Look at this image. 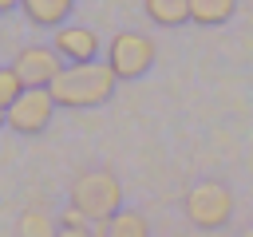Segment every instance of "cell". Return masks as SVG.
Returning a JSON list of instances; mask_svg holds the SVG:
<instances>
[{"label":"cell","instance_id":"obj_1","mask_svg":"<svg viewBox=\"0 0 253 237\" xmlns=\"http://www.w3.org/2000/svg\"><path fill=\"white\" fill-rule=\"evenodd\" d=\"M115 71L99 59L91 63H63V71L55 75V83L47 87L55 107H67V111H87V107H103L115 91Z\"/></svg>","mask_w":253,"mask_h":237},{"label":"cell","instance_id":"obj_2","mask_svg":"<svg viewBox=\"0 0 253 237\" xmlns=\"http://www.w3.org/2000/svg\"><path fill=\"white\" fill-rule=\"evenodd\" d=\"M71 209H79L91 225L107 221L123 209V182L111 170H83L79 178H71Z\"/></svg>","mask_w":253,"mask_h":237},{"label":"cell","instance_id":"obj_3","mask_svg":"<svg viewBox=\"0 0 253 237\" xmlns=\"http://www.w3.org/2000/svg\"><path fill=\"white\" fill-rule=\"evenodd\" d=\"M182 209H186L190 225H198V229H221L233 217V190L225 182H213V178L198 182V186H190Z\"/></svg>","mask_w":253,"mask_h":237},{"label":"cell","instance_id":"obj_4","mask_svg":"<svg viewBox=\"0 0 253 237\" xmlns=\"http://www.w3.org/2000/svg\"><path fill=\"white\" fill-rule=\"evenodd\" d=\"M103 55H107L103 63L115 71V79H138L154 63V40L142 32H119V36H111Z\"/></svg>","mask_w":253,"mask_h":237},{"label":"cell","instance_id":"obj_5","mask_svg":"<svg viewBox=\"0 0 253 237\" xmlns=\"http://www.w3.org/2000/svg\"><path fill=\"white\" fill-rule=\"evenodd\" d=\"M51 115H55V99H51V91H43V87H28V91L8 107V126H12L16 134H40V130H47Z\"/></svg>","mask_w":253,"mask_h":237},{"label":"cell","instance_id":"obj_6","mask_svg":"<svg viewBox=\"0 0 253 237\" xmlns=\"http://www.w3.org/2000/svg\"><path fill=\"white\" fill-rule=\"evenodd\" d=\"M16 75H20V83L24 87H51L55 83V75L63 71V59H59V51L55 47H43V43H32V47H24L20 55H16Z\"/></svg>","mask_w":253,"mask_h":237},{"label":"cell","instance_id":"obj_7","mask_svg":"<svg viewBox=\"0 0 253 237\" xmlns=\"http://www.w3.org/2000/svg\"><path fill=\"white\" fill-rule=\"evenodd\" d=\"M51 47L59 51L63 63H91V59L103 51V47H99V36H95L91 28H79V24H63V28H55Z\"/></svg>","mask_w":253,"mask_h":237},{"label":"cell","instance_id":"obj_8","mask_svg":"<svg viewBox=\"0 0 253 237\" xmlns=\"http://www.w3.org/2000/svg\"><path fill=\"white\" fill-rule=\"evenodd\" d=\"M95 237H150V225L138 209H119L107 221H95Z\"/></svg>","mask_w":253,"mask_h":237},{"label":"cell","instance_id":"obj_9","mask_svg":"<svg viewBox=\"0 0 253 237\" xmlns=\"http://www.w3.org/2000/svg\"><path fill=\"white\" fill-rule=\"evenodd\" d=\"M20 8L36 28H63V20L71 16L75 0H24Z\"/></svg>","mask_w":253,"mask_h":237},{"label":"cell","instance_id":"obj_10","mask_svg":"<svg viewBox=\"0 0 253 237\" xmlns=\"http://www.w3.org/2000/svg\"><path fill=\"white\" fill-rule=\"evenodd\" d=\"M237 0H190V20L202 24V28H217L233 16Z\"/></svg>","mask_w":253,"mask_h":237},{"label":"cell","instance_id":"obj_11","mask_svg":"<svg viewBox=\"0 0 253 237\" xmlns=\"http://www.w3.org/2000/svg\"><path fill=\"white\" fill-rule=\"evenodd\" d=\"M142 8L162 28H174V24H186L190 20V0H142Z\"/></svg>","mask_w":253,"mask_h":237},{"label":"cell","instance_id":"obj_12","mask_svg":"<svg viewBox=\"0 0 253 237\" xmlns=\"http://www.w3.org/2000/svg\"><path fill=\"white\" fill-rule=\"evenodd\" d=\"M59 221L43 209H24L20 221H16V237H55Z\"/></svg>","mask_w":253,"mask_h":237},{"label":"cell","instance_id":"obj_13","mask_svg":"<svg viewBox=\"0 0 253 237\" xmlns=\"http://www.w3.org/2000/svg\"><path fill=\"white\" fill-rule=\"evenodd\" d=\"M28 87L20 83V75H16V67H0V111H8L20 95H24Z\"/></svg>","mask_w":253,"mask_h":237},{"label":"cell","instance_id":"obj_14","mask_svg":"<svg viewBox=\"0 0 253 237\" xmlns=\"http://www.w3.org/2000/svg\"><path fill=\"white\" fill-rule=\"evenodd\" d=\"M55 237H95V229H91V221H83V225H59Z\"/></svg>","mask_w":253,"mask_h":237},{"label":"cell","instance_id":"obj_15","mask_svg":"<svg viewBox=\"0 0 253 237\" xmlns=\"http://www.w3.org/2000/svg\"><path fill=\"white\" fill-rule=\"evenodd\" d=\"M16 4H24V0H0V12H12Z\"/></svg>","mask_w":253,"mask_h":237},{"label":"cell","instance_id":"obj_16","mask_svg":"<svg viewBox=\"0 0 253 237\" xmlns=\"http://www.w3.org/2000/svg\"><path fill=\"white\" fill-rule=\"evenodd\" d=\"M0 126H8V111H0Z\"/></svg>","mask_w":253,"mask_h":237},{"label":"cell","instance_id":"obj_17","mask_svg":"<svg viewBox=\"0 0 253 237\" xmlns=\"http://www.w3.org/2000/svg\"><path fill=\"white\" fill-rule=\"evenodd\" d=\"M241 237H253V225H249V229H245V233H241Z\"/></svg>","mask_w":253,"mask_h":237}]
</instances>
